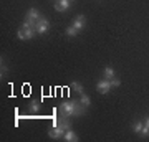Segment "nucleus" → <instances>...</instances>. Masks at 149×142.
<instances>
[{"label":"nucleus","mask_w":149,"mask_h":142,"mask_svg":"<svg viewBox=\"0 0 149 142\" xmlns=\"http://www.w3.org/2000/svg\"><path fill=\"white\" fill-rule=\"evenodd\" d=\"M25 17H30V18H33V20H40L42 18V13H40V10H38L37 7H32V8H28V12H27V15Z\"/></svg>","instance_id":"8"},{"label":"nucleus","mask_w":149,"mask_h":142,"mask_svg":"<svg viewBox=\"0 0 149 142\" xmlns=\"http://www.w3.org/2000/svg\"><path fill=\"white\" fill-rule=\"evenodd\" d=\"M80 101H81V104L85 106V107H90V106H91V99H90V96H88V94H85V93L81 94Z\"/></svg>","instance_id":"12"},{"label":"nucleus","mask_w":149,"mask_h":142,"mask_svg":"<svg viewBox=\"0 0 149 142\" xmlns=\"http://www.w3.org/2000/svg\"><path fill=\"white\" fill-rule=\"evenodd\" d=\"M30 106H32V107H30V111H32V112H35V114L40 111V103H38V101H33Z\"/></svg>","instance_id":"15"},{"label":"nucleus","mask_w":149,"mask_h":142,"mask_svg":"<svg viewBox=\"0 0 149 142\" xmlns=\"http://www.w3.org/2000/svg\"><path fill=\"white\" fill-rule=\"evenodd\" d=\"M144 126H148V127H149V116L144 117Z\"/></svg>","instance_id":"19"},{"label":"nucleus","mask_w":149,"mask_h":142,"mask_svg":"<svg viewBox=\"0 0 149 142\" xmlns=\"http://www.w3.org/2000/svg\"><path fill=\"white\" fill-rule=\"evenodd\" d=\"M17 37L20 38V40H25V35H23V28H20V30L17 32Z\"/></svg>","instance_id":"18"},{"label":"nucleus","mask_w":149,"mask_h":142,"mask_svg":"<svg viewBox=\"0 0 149 142\" xmlns=\"http://www.w3.org/2000/svg\"><path fill=\"white\" fill-rule=\"evenodd\" d=\"M71 7V0H56L55 2V10L56 12H66Z\"/></svg>","instance_id":"5"},{"label":"nucleus","mask_w":149,"mask_h":142,"mask_svg":"<svg viewBox=\"0 0 149 142\" xmlns=\"http://www.w3.org/2000/svg\"><path fill=\"white\" fill-rule=\"evenodd\" d=\"M139 136L141 137H149V127L143 126V129H141V132H139Z\"/></svg>","instance_id":"16"},{"label":"nucleus","mask_w":149,"mask_h":142,"mask_svg":"<svg viewBox=\"0 0 149 142\" xmlns=\"http://www.w3.org/2000/svg\"><path fill=\"white\" fill-rule=\"evenodd\" d=\"M63 139H65L66 142H78V141H80V137L76 136V132H74V131H71V129H68V131L65 132Z\"/></svg>","instance_id":"7"},{"label":"nucleus","mask_w":149,"mask_h":142,"mask_svg":"<svg viewBox=\"0 0 149 142\" xmlns=\"http://www.w3.org/2000/svg\"><path fill=\"white\" fill-rule=\"evenodd\" d=\"M65 132H66V131H65L63 127L56 124V126H53L50 131H48V136H50V139H63Z\"/></svg>","instance_id":"4"},{"label":"nucleus","mask_w":149,"mask_h":142,"mask_svg":"<svg viewBox=\"0 0 149 142\" xmlns=\"http://www.w3.org/2000/svg\"><path fill=\"white\" fill-rule=\"evenodd\" d=\"M71 89H74L80 96L85 93V88H83V86H81V83H78V81H73V83H71Z\"/></svg>","instance_id":"10"},{"label":"nucleus","mask_w":149,"mask_h":142,"mask_svg":"<svg viewBox=\"0 0 149 142\" xmlns=\"http://www.w3.org/2000/svg\"><path fill=\"white\" fill-rule=\"evenodd\" d=\"M71 25H73L74 28L78 30V32H81V30L85 28V25H86V18H85V15H76Z\"/></svg>","instance_id":"6"},{"label":"nucleus","mask_w":149,"mask_h":142,"mask_svg":"<svg viewBox=\"0 0 149 142\" xmlns=\"http://www.w3.org/2000/svg\"><path fill=\"white\" fill-rule=\"evenodd\" d=\"M85 106L81 104V101H73V99H66L58 106V114L60 117H78L85 114Z\"/></svg>","instance_id":"1"},{"label":"nucleus","mask_w":149,"mask_h":142,"mask_svg":"<svg viewBox=\"0 0 149 142\" xmlns=\"http://www.w3.org/2000/svg\"><path fill=\"white\" fill-rule=\"evenodd\" d=\"M48 30H50V21H48V18H45V17H42L40 20L37 21V26H35V32L40 33V35H43V33H47Z\"/></svg>","instance_id":"2"},{"label":"nucleus","mask_w":149,"mask_h":142,"mask_svg":"<svg viewBox=\"0 0 149 142\" xmlns=\"http://www.w3.org/2000/svg\"><path fill=\"white\" fill-rule=\"evenodd\" d=\"M114 76H116L114 69H113L111 66H106L104 71H103V78H104V79H111V78H114Z\"/></svg>","instance_id":"9"},{"label":"nucleus","mask_w":149,"mask_h":142,"mask_svg":"<svg viewBox=\"0 0 149 142\" xmlns=\"http://www.w3.org/2000/svg\"><path fill=\"white\" fill-rule=\"evenodd\" d=\"M7 76V64H5V60L2 58V69H0V78L3 79Z\"/></svg>","instance_id":"14"},{"label":"nucleus","mask_w":149,"mask_h":142,"mask_svg":"<svg viewBox=\"0 0 149 142\" xmlns=\"http://www.w3.org/2000/svg\"><path fill=\"white\" fill-rule=\"evenodd\" d=\"M109 81H111V86H113V88H118V86L121 84V81H119V79H118L116 76H114V78H111Z\"/></svg>","instance_id":"17"},{"label":"nucleus","mask_w":149,"mask_h":142,"mask_svg":"<svg viewBox=\"0 0 149 142\" xmlns=\"http://www.w3.org/2000/svg\"><path fill=\"white\" fill-rule=\"evenodd\" d=\"M65 33H66V35H68L70 38H73V37H76V35H78V33H80V32H78V30H76V28H74L73 25H70L68 28L65 30Z\"/></svg>","instance_id":"11"},{"label":"nucleus","mask_w":149,"mask_h":142,"mask_svg":"<svg viewBox=\"0 0 149 142\" xmlns=\"http://www.w3.org/2000/svg\"><path fill=\"white\" fill-rule=\"evenodd\" d=\"M143 126H144V122H141V121H136V122H133V126H131V129H133V132H136V134H139V132H141V129H143Z\"/></svg>","instance_id":"13"},{"label":"nucleus","mask_w":149,"mask_h":142,"mask_svg":"<svg viewBox=\"0 0 149 142\" xmlns=\"http://www.w3.org/2000/svg\"><path fill=\"white\" fill-rule=\"evenodd\" d=\"M111 88H113V86H111V81H109V79H104V78H103L101 81H98V83H96V89L100 91L101 94H108Z\"/></svg>","instance_id":"3"}]
</instances>
